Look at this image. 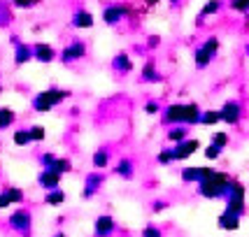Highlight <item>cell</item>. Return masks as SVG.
<instances>
[{
    "instance_id": "obj_1",
    "label": "cell",
    "mask_w": 249,
    "mask_h": 237,
    "mask_svg": "<svg viewBox=\"0 0 249 237\" xmlns=\"http://www.w3.org/2000/svg\"><path fill=\"white\" fill-rule=\"evenodd\" d=\"M200 114L203 109L200 105L191 100V102H168L163 105V112L159 114L161 117V123L165 128L170 126H200Z\"/></svg>"
},
{
    "instance_id": "obj_2",
    "label": "cell",
    "mask_w": 249,
    "mask_h": 237,
    "mask_svg": "<svg viewBox=\"0 0 249 237\" xmlns=\"http://www.w3.org/2000/svg\"><path fill=\"white\" fill-rule=\"evenodd\" d=\"M130 19V21H140V14L135 10V2H126V0H117V2H105L103 12H100V21L109 26V28H117L121 23Z\"/></svg>"
},
{
    "instance_id": "obj_3",
    "label": "cell",
    "mask_w": 249,
    "mask_h": 237,
    "mask_svg": "<svg viewBox=\"0 0 249 237\" xmlns=\"http://www.w3.org/2000/svg\"><path fill=\"white\" fill-rule=\"evenodd\" d=\"M231 182H233L231 174L217 170L210 179L196 184V193L200 195V198H205V200H221V198H226L228 188H231Z\"/></svg>"
},
{
    "instance_id": "obj_4",
    "label": "cell",
    "mask_w": 249,
    "mask_h": 237,
    "mask_svg": "<svg viewBox=\"0 0 249 237\" xmlns=\"http://www.w3.org/2000/svg\"><path fill=\"white\" fill-rule=\"evenodd\" d=\"M72 96L70 91H65V88H58V86H49L40 91V93H35L31 100V107L33 112H37V114H47V112H52L56 109L58 105H63L68 98Z\"/></svg>"
},
{
    "instance_id": "obj_5",
    "label": "cell",
    "mask_w": 249,
    "mask_h": 237,
    "mask_svg": "<svg viewBox=\"0 0 249 237\" xmlns=\"http://www.w3.org/2000/svg\"><path fill=\"white\" fill-rule=\"evenodd\" d=\"M87 56H89V44L84 42L82 37H72V40L58 51V61L63 65H75V63H79V61H84Z\"/></svg>"
},
{
    "instance_id": "obj_6",
    "label": "cell",
    "mask_w": 249,
    "mask_h": 237,
    "mask_svg": "<svg viewBox=\"0 0 249 237\" xmlns=\"http://www.w3.org/2000/svg\"><path fill=\"white\" fill-rule=\"evenodd\" d=\"M7 226H10L12 233H19V235H23V237H31V230H33L31 209H26V207H17V209L7 216Z\"/></svg>"
},
{
    "instance_id": "obj_7",
    "label": "cell",
    "mask_w": 249,
    "mask_h": 237,
    "mask_svg": "<svg viewBox=\"0 0 249 237\" xmlns=\"http://www.w3.org/2000/svg\"><path fill=\"white\" fill-rule=\"evenodd\" d=\"M219 112H221V123H226L231 128H238L240 121L245 118V105H242L240 100H235V98L226 100V102L219 107Z\"/></svg>"
},
{
    "instance_id": "obj_8",
    "label": "cell",
    "mask_w": 249,
    "mask_h": 237,
    "mask_svg": "<svg viewBox=\"0 0 249 237\" xmlns=\"http://www.w3.org/2000/svg\"><path fill=\"white\" fill-rule=\"evenodd\" d=\"M103 184H105V174L100 172V170H93V172H89L84 177V186H82V198L84 200H91V198H96V193L103 188Z\"/></svg>"
},
{
    "instance_id": "obj_9",
    "label": "cell",
    "mask_w": 249,
    "mask_h": 237,
    "mask_svg": "<svg viewBox=\"0 0 249 237\" xmlns=\"http://www.w3.org/2000/svg\"><path fill=\"white\" fill-rule=\"evenodd\" d=\"M117 233V221L112 214H100L93 221V235L96 237H112Z\"/></svg>"
},
{
    "instance_id": "obj_10",
    "label": "cell",
    "mask_w": 249,
    "mask_h": 237,
    "mask_svg": "<svg viewBox=\"0 0 249 237\" xmlns=\"http://www.w3.org/2000/svg\"><path fill=\"white\" fill-rule=\"evenodd\" d=\"M173 147H175V158H177V163H182V161H189L196 151L200 149V140H198V137H186L184 142H177Z\"/></svg>"
},
{
    "instance_id": "obj_11",
    "label": "cell",
    "mask_w": 249,
    "mask_h": 237,
    "mask_svg": "<svg viewBox=\"0 0 249 237\" xmlns=\"http://www.w3.org/2000/svg\"><path fill=\"white\" fill-rule=\"evenodd\" d=\"M61 179H63L61 172H56L52 168H42L37 174V186L42 191H54V188H61Z\"/></svg>"
},
{
    "instance_id": "obj_12",
    "label": "cell",
    "mask_w": 249,
    "mask_h": 237,
    "mask_svg": "<svg viewBox=\"0 0 249 237\" xmlns=\"http://www.w3.org/2000/svg\"><path fill=\"white\" fill-rule=\"evenodd\" d=\"M70 26H72L75 31H89V28L96 26V17L89 10H84V7H77V10L72 12V17H70Z\"/></svg>"
},
{
    "instance_id": "obj_13",
    "label": "cell",
    "mask_w": 249,
    "mask_h": 237,
    "mask_svg": "<svg viewBox=\"0 0 249 237\" xmlns=\"http://www.w3.org/2000/svg\"><path fill=\"white\" fill-rule=\"evenodd\" d=\"M109 68H112V72H114V75H121V77L130 75V72L135 70V65H133V58H130L128 51H119V54L112 58Z\"/></svg>"
},
{
    "instance_id": "obj_14",
    "label": "cell",
    "mask_w": 249,
    "mask_h": 237,
    "mask_svg": "<svg viewBox=\"0 0 249 237\" xmlns=\"http://www.w3.org/2000/svg\"><path fill=\"white\" fill-rule=\"evenodd\" d=\"M140 82L142 84H159L163 82L161 72H159V68H156V61L154 58H147L140 68Z\"/></svg>"
},
{
    "instance_id": "obj_15",
    "label": "cell",
    "mask_w": 249,
    "mask_h": 237,
    "mask_svg": "<svg viewBox=\"0 0 249 237\" xmlns=\"http://www.w3.org/2000/svg\"><path fill=\"white\" fill-rule=\"evenodd\" d=\"M33 56H35V61L37 63H54L56 58H58V51H56L52 44H47V42H37V44H33Z\"/></svg>"
},
{
    "instance_id": "obj_16",
    "label": "cell",
    "mask_w": 249,
    "mask_h": 237,
    "mask_svg": "<svg viewBox=\"0 0 249 237\" xmlns=\"http://www.w3.org/2000/svg\"><path fill=\"white\" fill-rule=\"evenodd\" d=\"M112 172L117 174L119 179H124V182H130V179L135 177V161H133V158H128V156H121L119 161L114 163Z\"/></svg>"
},
{
    "instance_id": "obj_17",
    "label": "cell",
    "mask_w": 249,
    "mask_h": 237,
    "mask_svg": "<svg viewBox=\"0 0 249 237\" xmlns=\"http://www.w3.org/2000/svg\"><path fill=\"white\" fill-rule=\"evenodd\" d=\"M224 7H226V2H224V0H207L205 5L200 7L198 17H196V26H203V23H205V19H210V17H217Z\"/></svg>"
},
{
    "instance_id": "obj_18",
    "label": "cell",
    "mask_w": 249,
    "mask_h": 237,
    "mask_svg": "<svg viewBox=\"0 0 249 237\" xmlns=\"http://www.w3.org/2000/svg\"><path fill=\"white\" fill-rule=\"evenodd\" d=\"M109 163H112V151L107 147H100V149L93 151V156H91V165H93V170H100V172H105L109 168Z\"/></svg>"
},
{
    "instance_id": "obj_19",
    "label": "cell",
    "mask_w": 249,
    "mask_h": 237,
    "mask_svg": "<svg viewBox=\"0 0 249 237\" xmlns=\"http://www.w3.org/2000/svg\"><path fill=\"white\" fill-rule=\"evenodd\" d=\"M240 219L242 216H238V214H231V212H221L219 214V219H217V226H219V230H226V233H235L240 228Z\"/></svg>"
},
{
    "instance_id": "obj_20",
    "label": "cell",
    "mask_w": 249,
    "mask_h": 237,
    "mask_svg": "<svg viewBox=\"0 0 249 237\" xmlns=\"http://www.w3.org/2000/svg\"><path fill=\"white\" fill-rule=\"evenodd\" d=\"M28 61H35L33 56V44H26V42H19L14 44V65H26Z\"/></svg>"
},
{
    "instance_id": "obj_21",
    "label": "cell",
    "mask_w": 249,
    "mask_h": 237,
    "mask_svg": "<svg viewBox=\"0 0 249 237\" xmlns=\"http://www.w3.org/2000/svg\"><path fill=\"white\" fill-rule=\"evenodd\" d=\"M212 63H214V58L203 49V44H196L194 47V65H196V70H207Z\"/></svg>"
},
{
    "instance_id": "obj_22",
    "label": "cell",
    "mask_w": 249,
    "mask_h": 237,
    "mask_svg": "<svg viewBox=\"0 0 249 237\" xmlns=\"http://www.w3.org/2000/svg\"><path fill=\"white\" fill-rule=\"evenodd\" d=\"M186 137H191V135H189V126H170V128L165 130V140L170 142V144L184 142Z\"/></svg>"
},
{
    "instance_id": "obj_23",
    "label": "cell",
    "mask_w": 249,
    "mask_h": 237,
    "mask_svg": "<svg viewBox=\"0 0 249 237\" xmlns=\"http://www.w3.org/2000/svg\"><path fill=\"white\" fill-rule=\"evenodd\" d=\"M65 200H68V193H65L63 188H54V191H47L44 193V205L47 207H61V205H65Z\"/></svg>"
},
{
    "instance_id": "obj_24",
    "label": "cell",
    "mask_w": 249,
    "mask_h": 237,
    "mask_svg": "<svg viewBox=\"0 0 249 237\" xmlns=\"http://www.w3.org/2000/svg\"><path fill=\"white\" fill-rule=\"evenodd\" d=\"M245 195H247V186L242 182H238V179H233L231 182V188H228V193H226V198L224 200H245Z\"/></svg>"
},
{
    "instance_id": "obj_25",
    "label": "cell",
    "mask_w": 249,
    "mask_h": 237,
    "mask_svg": "<svg viewBox=\"0 0 249 237\" xmlns=\"http://www.w3.org/2000/svg\"><path fill=\"white\" fill-rule=\"evenodd\" d=\"M217 123H221V112H219V109H203V114H200V126L214 128Z\"/></svg>"
},
{
    "instance_id": "obj_26",
    "label": "cell",
    "mask_w": 249,
    "mask_h": 237,
    "mask_svg": "<svg viewBox=\"0 0 249 237\" xmlns=\"http://www.w3.org/2000/svg\"><path fill=\"white\" fill-rule=\"evenodd\" d=\"M156 163H159V165H163V168H168V165L177 163V158H175V147H173V144L163 147V149L156 153Z\"/></svg>"
},
{
    "instance_id": "obj_27",
    "label": "cell",
    "mask_w": 249,
    "mask_h": 237,
    "mask_svg": "<svg viewBox=\"0 0 249 237\" xmlns=\"http://www.w3.org/2000/svg\"><path fill=\"white\" fill-rule=\"evenodd\" d=\"M17 123V112L12 107H0V133Z\"/></svg>"
},
{
    "instance_id": "obj_28",
    "label": "cell",
    "mask_w": 249,
    "mask_h": 237,
    "mask_svg": "<svg viewBox=\"0 0 249 237\" xmlns=\"http://www.w3.org/2000/svg\"><path fill=\"white\" fill-rule=\"evenodd\" d=\"M179 179L182 184H189V186H196L198 184V165H186L179 170Z\"/></svg>"
},
{
    "instance_id": "obj_29",
    "label": "cell",
    "mask_w": 249,
    "mask_h": 237,
    "mask_svg": "<svg viewBox=\"0 0 249 237\" xmlns=\"http://www.w3.org/2000/svg\"><path fill=\"white\" fill-rule=\"evenodd\" d=\"M200 44H203V49H205V51L212 56V58H217V56H219V49H221V40H219L217 35H207V37H205V40H203Z\"/></svg>"
},
{
    "instance_id": "obj_30",
    "label": "cell",
    "mask_w": 249,
    "mask_h": 237,
    "mask_svg": "<svg viewBox=\"0 0 249 237\" xmlns=\"http://www.w3.org/2000/svg\"><path fill=\"white\" fill-rule=\"evenodd\" d=\"M12 142L17 144V147H31L33 140H31V130L28 128H17L12 133Z\"/></svg>"
},
{
    "instance_id": "obj_31",
    "label": "cell",
    "mask_w": 249,
    "mask_h": 237,
    "mask_svg": "<svg viewBox=\"0 0 249 237\" xmlns=\"http://www.w3.org/2000/svg\"><path fill=\"white\" fill-rule=\"evenodd\" d=\"M52 170H56V172H61V174H70L75 170V165H72V161L68 156H58L54 161V165H52Z\"/></svg>"
},
{
    "instance_id": "obj_32",
    "label": "cell",
    "mask_w": 249,
    "mask_h": 237,
    "mask_svg": "<svg viewBox=\"0 0 249 237\" xmlns=\"http://www.w3.org/2000/svg\"><path fill=\"white\" fill-rule=\"evenodd\" d=\"M2 191L7 193V198L12 200V205H21L23 200H26V193H23L21 186H5Z\"/></svg>"
},
{
    "instance_id": "obj_33",
    "label": "cell",
    "mask_w": 249,
    "mask_h": 237,
    "mask_svg": "<svg viewBox=\"0 0 249 237\" xmlns=\"http://www.w3.org/2000/svg\"><path fill=\"white\" fill-rule=\"evenodd\" d=\"M142 112L147 114V117H159L163 112V105L156 100V98H149L147 102H144V107H142Z\"/></svg>"
},
{
    "instance_id": "obj_34",
    "label": "cell",
    "mask_w": 249,
    "mask_h": 237,
    "mask_svg": "<svg viewBox=\"0 0 249 237\" xmlns=\"http://www.w3.org/2000/svg\"><path fill=\"white\" fill-rule=\"evenodd\" d=\"M226 212H231V214H238V216H245V214H247V203H245V200H228V203H226Z\"/></svg>"
},
{
    "instance_id": "obj_35",
    "label": "cell",
    "mask_w": 249,
    "mask_h": 237,
    "mask_svg": "<svg viewBox=\"0 0 249 237\" xmlns=\"http://www.w3.org/2000/svg\"><path fill=\"white\" fill-rule=\"evenodd\" d=\"M212 144H217L219 149H226L228 142H231V135H228L226 130H217V133H212Z\"/></svg>"
},
{
    "instance_id": "obj_36",
    "label": "cell",
    "mask_w": 249,
    "mask_h": 237,
    "mask_svg": "<svg viewBox=\"0 0 249 237\" xmlns=\"http://www.w3.org/2000/svg\"><path fill=\"white\" fill-rule=\"evenodd\" d=\"M228 10L235 14H249V0H228Z\"/></svg>"
},
{
    "instance_id": "obj_37",
    "label": "cell",
    "mask_w": 249,
    "mask_h": 237,
    "mask_svg": "<svg viewBox=\"0 0 249 237\" xmlns=\"http://www.w3.org/2000/svg\"><path fill=\"white\" fill-rule=\"evenodd\" d=\"M28 130H31L33 144H40V142L47 140V128H44V126H37V123H35V126H31Z\"/></svg>"
},
{
    "instance_id": "obj_38",
    "label": "cell",
    "mask_w": 249,
    "mask_h": 237,
    "mask_svg": "<svg viewBox=\"0 0 249 237\" xmlns=\"http://www.w3.org/2000/svg\"><path fill=\"white\" fill-rule=\"evenodd\" d=\"M203 153H205V158L207 161H219V158H221V153H224V149H219L217 144H212V142H210V144H207L205 147V151H203Z\"/></svg>"
},
{
    "instance_id": "obj_39",
    "label": "cell",
    "mask_w": 249,
    "mask_h": 237,
    "mask_svg": "<svg viewBox=\"0 0 249 237\" xmlns=\"http://www.w3.org/2000/svg\"><path fill=\"white\" fill-rule=\"evenodd\" d=\"M56 158H58L56 153H52V151H44V153H40V156H37V163H40V168H52Z\"/></svg>"
},
{
    "instance_id": "obj_40",
    "label": "cell",
    "mask_w": 249,
    "mask_h": 237,
    "mask_svg": "<svg viewBox=\"0 0 249 237\" xmlns=\"http://www.w3.org/2000/svg\"><path fill=\"white\" fill-rule=\"evenodd\" d=\"M42 0H12V7L17 10H31V7H37Z\"/></svg>"
},
{
    "instance_id": "obj_41",
    "label": "cell",
    "mask_w": 249,
    "mask_h": 237,
    "mask_svg": "<svg viewBox=\"0 0 249 237\" xmlns=\"http://www.w3.org/2000/svg\"><path fill=\"white\" fill-rule=\"evenodd\" d=\"M142 237H163V230L156 223H147L142 228Z\"/></svg>"
},
{
    "instance_id": "obj_42",
    "label": "cell",
    "mask_w": 249,
    "mask_h": 237,
    "mask_svg": "<svg viewBox=\"0 0 249 237\" xmlns=\"http://www.w3.org/2000/svg\"><path fill=\"white\" fill-rule=\"evenodd\" d=\"M214 172H217V170H214V168H210V165H198V184L205 182V179H210Z\"/></svg>"
},
{
    "instance_id": "obj_43",
    "label": "cell",
    "mask_w": 249,
    "mask_h": 237,
    "mask_svg": "<svg viewBox=\"0 0 249 237\" xmlns=\"http://www.w3.org/2000/svg\"><path fill=\"white\" fill-rule=\"evenodd\" d=\"M161 35H149V37H147V42H144V49H147V51H156V49H159V47H161Z\"/></svg>"
},
{
    "instance_id": "obj_44",
    "label": "cell",
    "mask_w": 249,
    "mask_h": 237,
    "mask_svg": "<svg viewBox=\"0 0 249 237\" xmlns=\"http://www.w3.org/2000/svg\"><path fill=\"white\" fill-rule=\"evenodd\" d=\"M168 200H152V212L154 214H159V212H163V209H168Z\"/></svg>"
},
{
    "instance_id": "obj_45",
    "label": "cell",
    "mask_w": 249,
    "mask_h": 237,
    "mask_svg": "<svg viewBox=\"0 0 249 237\" xmlns=\"http://www.w3.org/2000/svg\"><path fill=\"white\" fill-rule=\"evenodd\" d=\"M7 207H12V200L7 198L5 191H0V209H7Z\"/></svg>"
},
{
    "instance_id": "obj_46",
    "label": "cell",
    "mask_w": 249,
    "mask_h": 237,
    "mask_svg": "<svg viewBox=\"0 0 249 237\" xmlns=\"http://www.w3.org/2000/svg\"><path fill=\"white\" fill-rule=\"evenodd\" d=\"M130 2H135V5H138V2H144L147 7H156V5H159L161 0H130Z\"/></svg>"
},
{
    "instance_id": "obj_47",
    "label": "cell",
    "mask_w": 249,
    "mask_h": 237,
    "mask_svg": "<svg viewBox=\"0 0 249 237\" xmlns=\"http://www.w3.org/2000/svg\"><path fill=\"white\" fill-rule=\"evenodd\" d=\"M242 31L249 33V14H245V21H242Z\"/></svg>"
},
{
    "instance_id": "obj_48",
    "label": "cell",
    "mask_w": 249,
    "mask_h": 237,
    "mask_svg": "<svg viewBox=\"0 0 249 237\" xmlns=\"http://www.w3.org/2000/svg\"><path fill=\"white\" fill-rule=\"evenodd\" d=\"M79 114H82V109H79V107H72V109H70V117H79Z\"/></svg>"
},
{
    "instance_id": "obj_49",
    "label": "cell",
    "mask_w": 249,
    "mask_h": 237,
    "mask_svg": "<svg viewBox=\"0 0 249 237\" xmlns=\"http://www.w3.org/2000/svg\"><path fill=\"white\" fill-rule=\"evenodd\" d=\"M182 2H184V0H168V5H170V7H177V5H182Z\"/></svg>"
},
{
    "instance_id": "obj_50",
    "label": "cell",
    "mask_w": 249,
    "mask_h": 237,
    "mask_svg": "<svg viewBox=\"0 0 249 237\" xmlns=\"http://www.w3.org/2000/svg\"><path fill=\"white\" fill-rule=\"evenodd\" d=\"M245 54H247V56H249V42H247V44H245Z\"/></svg>"
},
{
    "instance_id": "obj_51",
    "label": "cell",
    "mask_w": 249,
    "mask_h": 237,
    "mask_svg": "<svg viewBox=\"0 0 249 237\" xmlns=\"http://www.w3.org/2000/svg\"><path fill=\"white\" fill-rule=\"evenodd\" d=\"M54 237H68V235H65V233H56Z\"/></svg>"
},
{
    "instance_id": "obj_52",
    "label": "cell",
    "mask_w": 249,
    "mask_h": 237,
    "mask_svg": "<svg viewBox=\"0 0 249 237\" xmlns=\"http://www.w3.org/2000/svg\"><path fill=\"white\" fill-rule=\"evenodd\" d=\"M0 93H2V86H0Z\"/></svg>"
}]
</instances>
